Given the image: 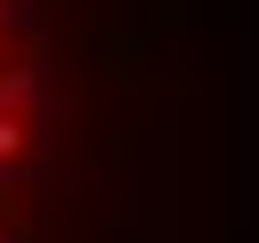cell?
Instances as JSON below:
<instances>
[{"label": "cell", "instance_id": "obj_1", "mask_svg": "<svg viewBox=\"0 0 259 243\" xmlns=\"http://www.w3.org/2000/svg\"><path fill=\"white\" fill-rule=\"evenodd\" d=\"M16 146H24V122H16V113H0V162H8Z\"/></svg>", "mask_w": 259, "mask_h": 243}]
</instances>
